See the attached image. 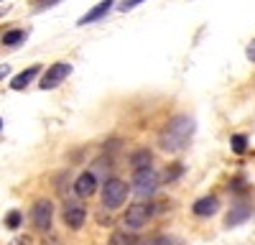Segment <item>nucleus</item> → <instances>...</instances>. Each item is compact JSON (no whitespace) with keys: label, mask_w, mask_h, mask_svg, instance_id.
<instances>
[{"label":"nucleus","mask_w":255,"mask_h":245,"mask_svg":"<svg viewBox=\"0 0 255 245\" xmlns=\"http://www.w3.org/2000/svg\"><path fill=\"white\" fill-rule=\"evenodd\" d=\"M250 217H253L250 204H245V202H238L235 207H232V210L227 212L225 228H238V225H243V222H245V220H250Z\"/></svg>","instance_id":"nucleus-11"},{"label":"nucleus","mask_w":255,"mask_h":245,"mask_svg":"<svg viewBox=\"0 0 255 245\" xmlns=\"http://www.w3.org/2000/svg\"><path fill=\"white\" fill-rule=\"evenodd\" d=\"M69 74H72V64H69V61H56V64H51L44 72V77H41V82H38V87L44 90V92L46 90H56Z\"/></svg>","instance_id":"nucleus-5"},{"label":"nucleus","mask_w":255,"mask_h":245,"mask_svg":"<svg viewBox=\"0 0 255 245\" xmlns=\"http://www.w3.org/2000/svg\"><path fill=\"white\" fill-rule=\"evenodd\" d=\"M158 184H161V179H158V174L153 171V169H143V171H133V189H135V194L138 197H153L156 194V189H158Z\"/></svg>","instance_id":"nucleus-4"},{"label":"nucleus","mask_w":255,"mask_h":245,"mask_svg":"<svg viewBox=\"0 0 255 245\" xmlns=\"http://www.w3.org/2000/svg\"><path fill=\"white\" fill-rule=\"evenodd\" d=\"M153 212H156V210H153L151 202H135V204H130V207H128L123 222H125L128 230H140L143 225H148V220L153 217Z\"/></svg>","instance_id":"nucleus-3"},{"label":"nucleus","mask_w":255,"mask_h":245,"mask_svg":"<svg viewBox=\"0 0 255 245\" xmlns=\"http://www.w3.org/2000/svg\"><path fill=\"white\" fill-rule=\"evenodd\" d=\"M140 3H145V0H123V3L118 5L123 13H128V10H133V8H138Z\"/></svg>","instance_id":"nucleus-20"},{"label":"nucleus","mask_w":255,"mask_h":245,"mask_svg":"<svg viewBox=\"0 0 255 245\" xmlns=\"http://www.w3.org/2000/svg\"><path fill=\"white\" fill-rule=\"evenodd\" d=\"M20 222H23V215H20L18 210H10V212L5 215V228H8V230H18Z\"/></svg>","instance_id":"nucleus-17"},{"label":"nucleus","mask_w":255,"mask_h":245,"mask_svg":"<svg viewBox=\"0 0 255 245\" xmlns=\"http://www.w3.org/2000/svg\"><path fill=\"white\" fill-rule=\"evenodd\" d=\"M125 199H128V184L118 176H110L102 187V204L108 210H118V207H123Z\"/></svg>","instance_id":"nucleus-2"},{"label":"nucleus","mask_w":255,"mask_h":245,"mask_svg":"<svg viewBox=\"0 0 255 245\" xmlns=\"http://www.w3.org/2000/svg\"><path fill=\"white\" fill-rule=\"evenodd\" d=\"M41 245H61V238H56V235H44Z\"/></svg>","instance_id":"nucleus-24"},{"label":"nucleus","mask_w":255,"mask_h":245,"mask_svg":"<svg viewBox=\"0 0 255 245\" xmlns=\"http://www.w3.org/2000/svg\"><path fill=\"white\" fill-rule=\"evenodd\" d=\"M153 245H181V240H179V238H168V235H163V238L153 240Z\"/></svg>","instance_id":"nucleus-21"},{"label":"nucleus","mask_w":255,"mask_h":245,"mask_svg":"<svg viewBox=\"0 0 255 245\" xmlns=\"http://www.w3.org/2000/svg\"><path fill=\"white\" fill-rule=\"evenodd\" d=\"M38 74H41V67H38V64H31L28 69H23L20 74H15V77L10 79V90H15V92L26 90L31 82H33V77H38Z\"/></svg>","instance_id":"nucleus-12"},{"label":"nucleus","mask_w":255,"mask_h":245,"mask_svg":"<svg viewBox=\"0 0 255 245\" xmlns=\"http://www.w3.org/2000/svg\"><path fill=\"white\" fill-rule=\"evenodd\" d=\"M31 220H33L36 230L49 233L51 220H54V204H51V199H36L33 210H31Z\"/></svg>","instance_id":"nucleus-6"},{"label":"nucleus","mask_w":255,"mask_h":245,"mask_svg":"<svg viewBox=\"0 0 255 245\" xmlns=\"http://www.w3.org/2000/svg\"><path fill=\"white\" fill-rule=\"evenodd\" d=\"M118 3V0H102V3H97L92 10H87L79 20H77V26H87V23H95V20H100V18H105L110 10H113V5Z\"/></svg>","instance_id":"nucleus-10"},{"label":"nucleus","mask_w":255,"mask_h":245,"mask_svg":"<svg viewBox=\"0 0 255 245\" xmlns=\"http://www.w3.org/2000/svg\"><path fill=\"white\" fill-rule=\"evenodd\" d=\"M56 3H61V0H36V10H46V8H54Z\"/></svg>","instance_id":"nucleus-22"},{"label":"nucleus","mask_w":255,"mask_h":245,"mask_svg":"<svg viewBox=\"0 0 255 245\" xmlns=\"http://www.w3.org/2000/svg\"><path fill=\"white\" fill-rule=\"evenodd\" d=\"M197 130V122L191 115H176L171 118V122L161 130L158 135V146L166 151V153H179L189 146L191 135Z\"/></svg>","instance_id":"nucleus-1"},{"label":"nucleus","mask_w":255,"mask_h":245,"mask_svg":"<svg viewBox=\"0 0 255 245\" xmlns=\"http://www.w3.org/2000/svg\"><path fill=\"white\" fill-rule=\"evenodd\" d=\"M0 128H3V120H0Z\"/></svg>","instance_id":"nucleus-27"},{"label":"nucleus","mask_w":255,"mask_h":245,"mask_svg":"<svg viewBox=\"0 0 255 245\" xmlns=\"http://www.w3.org/2000/svg\"><path fill=\"white\" fill-rule=\"evenodd\" d=\"M95 192H97V176H95L92 171L79 174L77 181H74V194H77L79 199H87V197H92Z\"/></svg>","instance_id":"nucleus-8"},{"label":"nucleus","mask_w":255,"mask_h":245,"mask_svg":"<svg viewBox=\"0 0 255 245\" xmlns=\"http://www.w3.org/2000/svg\"><path fill=\"white\" fill-rule=\"evenodd\" d=\"M10 245H33V240H31L28 235H18V238L10 240Z\"/></svg>","instance_id":"nucleus-23"},{"label":"nucleus","mask_w":255,"mask_h":245,"mask_svg":"<svg viewBox=\"0 0 255 245\" xmlns=\"http://www.w3.org/2000/svg\"><path fill=\"white\" fill-rule=\"evenodd\" d=\"M245 54H248V59L250 61H255V38L250 41V44H248V49H245Z\"/></svg>","instance_id":"nucleus-25"},{"label":"nucleus","mask_w":255,"mask_h":245,"mask_svg":"<svg viewBox=\"0 0 255 245\" xmlns=\"http://www.w3.org/2000/svg\"><path fill=\"white\" fill-rule=\"evenodd\" d=\"M8 74H10V67H8V64H0V79L8 77Z\"/></svg>","instance_id":"nucleus-26"},{"label":"nucleus","mask_w":255,"mask_h":245,"mask_svg":"<svg viewBox=\"0 0 255 245\" xmlns=\"http://www.w3.org/2000/svg\"><path fill=\"white\" fill-rule=\"evenodd\" d=\"M110 245H135V235H130V233H113Z\"/></svg>","instance_id":"nucleus-16"},{"label":"nucleus","mask_w":255,"mask_h":245,"mask_svg":"<svg viewBox=\"0 0 255 245\" xmlns=\"http://www.w3.org/2000/svg\"><path fill=\"white\" fill-rule=\"evenodd\" d=\"M151 151L148 148H140V151H135L133 153V158H130V169L133 171H143V169H151Z\"/></svg>","instance_id":"nucleus-13"},{"label":"nucleus","mask_w":255,"mask_h":245,"mask_svg":"<svg viewBox=\"0 0 255 245\" xmlns=\"http://www.w3.org/2000/svg\"><path fill=\"white\" fill-rule=\"evenodd\" d=\"M26 31H20V28H13L8 33H3V46H20L26 41Z\"/></svg>","instance_id":"nucleus-14"},{"label":"nucleus","mask_w":255,"mask_h":245,"mask_svg":"<svg viewBox=\"0 0 255 245\" xmlns=\"http://www.w3.org/2000/svg\"><path fill=\"white\" fill-rule=\"evenodd\" d=\"M61 220L67 225L69 230H79L84 220H87V210H84V204L72 199V202H64V210H61Z\"/></svg>","instance_id":"nucleus-7"},{"label":"nucleus","mask_w":255,"mask_h":245,"mask_svg":"<svg viewBox=\"0 0 255 245\" xmlns=\"http://www.w3.org/2000/svg\"><path fill=\"white\" fill-rule=\"evenodd\" d=\"M181 174H184V166H181V163H171V166L166 169V174H163V181H176Z\"/></svg>","instance_id":"nucleus-18"},{"label":"nucleus","mask_w":255,"mask_h":245,"mask_svg":"<svg viewBox=\"0 0 255 245\" xmlns=\"http://www.w3.org/2000/svg\"><path fill=\"white\" fill-rule=\"evenodd\" d=\"M217 210H220V199L215 194L199 197V199H194V204H191V212H194L197 217H212V215H217Z\"/></svg>","instance_id":"nucleus-9"},{"label":"nucleus","mask_w":255,"mask_h":245,"mask_svg":"<svg viewBox=\"0 0 255 245\" xmlns=\"http://www.w3.org/2000/svg\"><path fill=\"white\" fill-rule=\"evenodd\" d=\"M230 146H232V153L243 156V153L248 151V135H243V133H235V135L230 138Z\"/></svg>","instance_id":"nucleus-15"},{"label":"nucleus","mask_w":255,"mask_h":245,"mask_svg":"<svg viewBox=\"0 0 255 245\" xmlns=\"http://www.w3.org/2000/svg\"><path fill=\"white\" fill-rule=\"evenodd\" d=\"M230 189L235 192V194H243V192H248V184H245L243 176H235V179L230 181Z\"/></svg>","instance_id":"nucleus-19"}]
</instances>
